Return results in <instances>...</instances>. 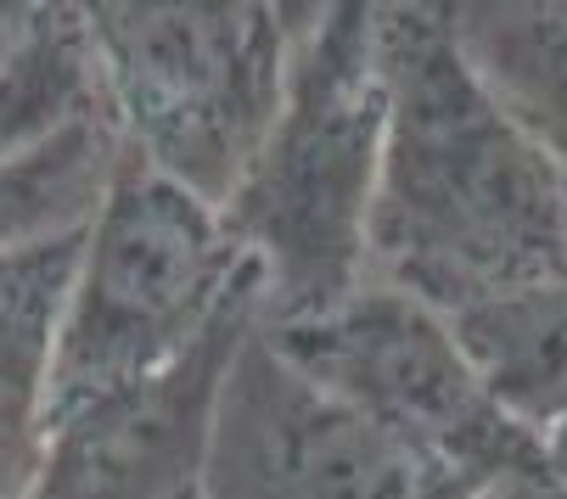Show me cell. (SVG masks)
Here are the masks:
<instances>
[{
	"mask_svg": "<svg viewBox=\"0 0 567 499\" xmlns=\"http://www.w3.org/2000/svg\"><path fill=\"white\" fill-rule=\"evenodd\" d=\"M388 146L371 281L461 314L567 270V175L461 51L444 7H377Z\"/></svg>",
	"mask_w": 567,
	"mask_h": 499,
	"instance_id": "obj_1",
	"label": "cell"
},
{
	"mask_svg": "<svg viewBox=\"0 0 567 499\" xmlns=\"http://www.w3.org/2000/svg\"><path fill=\"white\" fill-rule=\"evenodd\" d=\"M388 146L377 7H303L276 124L225 202L259 270V320L332 314L371 281V219Z\"/></svg>",
	"mask_w": 567,
	"mask_h": 499,
	"instance_id": "obj_2",
	"label": "cell"
},
{
	"mask_svg": "<svg viewBox=\"0 0 567 499\" xmlns=\"http://www.w3.org/2000/svg\"><path fill=\"white\" fill-rule=\"evenodd\" d=\"M248 298H259V270L225 208L124 146L113 191L79 241L51 360V415L175 371Z\"/></svg>",
	"mask_w": 567,
	"mask_h": 499,
	"instance_id": "obj_3",
	"label": "cell"
},
{
	"mask_svg": "<svg viewBox=\"0 0 567 499\" xmlns=\"http://www.w3.org/2000/svg\"><path fill=\"white\" fill-rule=\"evenodd\" d=\"M303 7L265 0H102L85 7L102 96L124 146L225 208L259 157Z\"/></svg>",
	"mask_w": 567,
	"mask_h": 499,
	"instance_id": "obj_4",
	"label": "cell"
},
{
	"mask_svg": "<svg viewBox=\"0 0 567 499\" xmlns=\"http://www.w3.org/2000/svg\"><path fill=\"white\" fill-rule=\"evenodd\" d=\"M259 331L303 382L399 449L450 466L477 488L550 482L545 438L506 415L461 349L450 314L427 309L422 298L365 281L332 314L292 325L259 320Z\"/></svg>",
	"mask_w": 567,
	"mask_h": 499,
	"instance_id": "obj_5",
	"label": "cell"
},
{
	"mask_svg": "<svg viewBox=\"0 0 567 499\" xmlns=\"http://www.w3.org/2000/svg\"><path fill=\"white\" fill-rule=\"evenodd\" d=\"M472 477L433 466L399 449L360 415L332 404L315 382H303L254 331L236 354L214 460L208 499H483Z\"/></svg>",
	"mask_w": 567,
	"mask_h": 499,
	"instance_id": "obj_6",
	"label": "cell"
},
{
	"mask_svg": "<svg viewBox=\"0 0 567 499\" xmlns=\"http://www.w3.org/2000/svg\"><path fill=\"white\" fill-rule=\"evenodd\" d=\"M254 331L259 298L236 303L175 371L56 409L29 499H208L219 398Z\"/></svg>",
	"mask_w": 567,
	"mask_h": 499,
	"instance_id": "obj_7",
	"label": "cell"
},
{
	"mask_svg": "<svg viewBox=\"0 0 567 499\" xmlns=\"http://www.w3.org/2000/svg\"><path fill=\"white\" fill-rule=\"evenodd\" d=\"M79 241L0 253V499H29L51 438V360Z\"/></svg>",
	"mask_w": 567,
	"mask_h": 499,
	"instance_id": "obj_8",
	"label": "cell"
},
{
	"mask_svg": "<svg viewBox=\"0 0 567 499\" xmlns=\"http://www.w3.org/2000/svg\"><path fill=\"white\" fill-rule=\"evenodd\" d=\"M107 113L85 7L0 0V169Z\"/></svg>",
	"mask_w": 567,
	"mask_h": 499,
	"instance_id": "obj_9",
	"label": "cell"
},
{
	"mask_svg": "<svg viewBox=\"0 0 567 499\" xmlns=\"http://www.w3.org/2000/svg\"><path fill=\"white\" fill-rule=\"evenodd\" d=\"M450 325L506 415L534 438L567 427V270L472 303Z\"/></svg>",
	"mask_w": 567,
	"mask_h": 499,
	"instance_id": "obj_10",
	"label": "cell"
},
{
	"mask_svg": "<svg viewBox=\"0 0 567 499\" xmlns=\"http://www.w3.org/2000/svg\"><path fill=\"white\" fill-rule=\"evenodd\" d=\"M444 12L477 73L567 175V0H461Z\"/></svg>",
	"mask_w": 567,
	"mask_h": 499,
	"instance_id": "obj_11",
	"label": "cell"
},
{
	"mask_svg": "<svg viewBox=\"0 0 567 499\" xmlns=\"http://www.w3.org/2000/svg\"><path fill=\"white\" fill-rule=\"evenodd\" d=\"M483 499H567L556 482H501V488H489Z\"/></svg>",
	"mask_w": 567,
	"mask_h": 499,
	"instance_id": "obj_12",
	"label": "cell"
},
{
	"mask_svg": "<svg viewBox=\"0 0 567 499\" xmlns=\"http://www.w3.org/2000/svg\"><path fill=\"white\" fill-rule=\"evenodd\" d=\"M545 455H550V482L567 493V427H556V433L545 438Z\"/></svg>",
	"mask_w": 567,
	"mask_h": 499,
	"instance_id": "obj_13",
	"label": "cell"
}]
</instances>
